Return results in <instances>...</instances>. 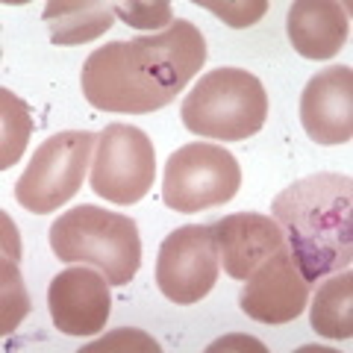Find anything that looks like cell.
I'll return each mask as SVG.
<instances>
[{
  "instance_id": "cell-1",
  "label": "cell",
  "mask_w": 353,
  "mask_h": 353,
  "mask_svg": "<svg viewBox=\"0 0 353 353\" xmlns=\"http://www.w3.org/2000/svg\"><path fill=\"white\" fill-rule=\"evenodd\" d=\"M206 62V39L192 21L176 18L157 36L109 41L85 59L83 94L101 112L148 115L168 106Z\"/></svg>"
},
{
  "instance_id": "cell-2",
  "label": "cell",
  "mask_w": 353,
  "mask_h": 353,
  "mask_svg": "<svg viewBox=\"0 0 353 353\" xmlns=\"http://www.w3.org/2000/svg\"><path fill=\"white\" fill-rule=\"evenodd\" d=\"M274 221L285 248L312 285L353 259V180L347 174L303 176L274 197Z\"/></svg>"
},
{
  "instance_id": "cell-3",
  "label": "cell",
  "mask_w": 353,
  "mask_h": 353,
  "mask_svg": "<svg viewBox=\"0 0 353 353\" xmlns=\"http://www.w3.org/2000/svg\"><path fill=\"white\" fill-rule=\"evenodd\" d=\"M50 248L59 262L94 265L109 285H127L141 265L136 221L92 203L74 206L53 221Z\"/></svg>"
},
{
  "instance_id": "cell-4",
  "label": "cell",
  "mask_w": 353,
  "mask_h": 353,
  "mask_svg": "<svg viewBox=\"0 0 353 353\" xmlns=\"http://www.w3.org/2000/svg\"><path fill=\"white\" fill-rule=\"evenodd\" d=\"M180 115L194 136L245 141L256 136L268 118V94L259 77L245 68H215L194 83Z\"/></svg>"
},
{
  "instance_id": "cell-5",
  "label": "cell",
  "mask_w": 353,
  "mask_h": 353,
  "mask_svg": "<svg viewBox=\"0 0 353 353\" xmlns=\"http://www.w3.org/2000/svg\"><path fill=\"white\" fill-rule=\"evenodd\" d=\"M97 136L85 130H65L41 141L27 171L15 185V201L36 215H48L80 192Z\"/></svg>"
},
{
  "instance_id": "cell-6",
  "label": "cell",
  "mask_w": 353,
  "mask_h": 353,
  "mask_svg": "<svg viewBox=\"0 0 353 353\" xmlns=\"http://www.w3.org/2000/svg\"><path fill=\"white\" fill-rule=\"evenodd\" d=\"M241 185L239 159L206 141H192L171 153L162 176V201L176 212H201L233 201Z\"/></svg>"
},
{
  "instance_id": "cell-7",
  "label": "cell",
  "mask_w": 353,
  "mask_h": 353,
  "mask_svg": "<svg viewBox=\"0 0 353 353\" xmlns=\"http://www.w3.org/2000/svg\"><path fill=\"white\" fill-rule=\"evenodd\" d=\"M157 176V150L145 130L109 124L97 136L92 162V189L118 206H132L150 192Z\"/></svg>"
},
{
  "instance_id": "cell-8",
  "label": "cell",
  "mask_w": 353,
  "mask_h": 353,
  "mask_svg": "<svg viewBox=\"0 0 353 353\" xmlns=\"http://www.w3.org/2000/svg\"><path fill=\"white\" fill-rule=\"evenodd\" d=\"M218 248L212 227L189 224L165 236L157 256V285L171 303L189 306L212 292L218 280Z\"/></svg>"
},
{
  "instance_id": "cell-9",
  "label": "cell",
  "mask_w": 353,
  "mask_h": 353,
  "mask_svg": "<svg viewBox=\"0 0 353 353\" xmlns=\"http://www.w3.org/2000/svg\"><path fill=\"white\" fill-rule=\"evenodd\" d=\"M309 301V283L289 248H280L245 280L239 306L248 318L259 324H289L303 312Z\"/></svg>"
},
{
  "instance_id": "cell-10",
  "label": "cell",
  "mask_w": 353,
  "mask_h": 353,
  "mask_svg": "<svg viewBox=\"0 0 353 353\" xmlns=\"http://www.w3.org/2000/svg\"><path fill=\"white\" fill-rule=\"evenodd\" d=\"M48 309L59 333L77 339L97 336L112 309L109 280L101 271H88L85 265H71L50 280Z\"/></svg>"
},
{
  "instance_id": "cell-11",
  "label": "cell",
  "mask_w": 353,
  "mask_h": 353,
  "mask_svg": "<svg viewBox=\"0 0 353 353\" xmlns=\"http://www.w3.org/2000/svg\"><path fill=\"white\" fill-rule=\"evenodd\" d=\"M301 124L315 145H345L353 139L350 65H330L306 83L301 94Z\"/></svg>"
},
{
  "instance_id": "cell-12",
  "label": "cell",
  "mask_w": 353,
  "mask_h": 353,
  "mask_svg": "<svg viewBox=\"0 0 353 353\" xmlns=\"http://www.w3.org/2000/svg\"><path fill=\"white\" fill-rule=\"evenodd\" d=\"M209 227H212L218 259L224 262L227 277L233 280H248L265 259L285 248L280 224L259 212H236L212 221Z\"/></svg>"
},
{
  "instance_id": "cell-13",
  "label": "cell",
  "mask_w": 353,
  "mask_h": 353,
  "mask_svg": "<svg viewBox=\"0 0 353 353\" xmlns=\"http://www.w3.org/2000/svg\"><path fill=\"white\" fill-rule=\"evenodd\" d=\"M292 48L303 59H333L347 44V12L333 0H297L285 18Z\"/></svg>"
},
{
  "instance_id": "cell-14",
  "label": "cell",
  "mask_w": 353,
  "mask_h": 353,
  "mask_svg": "<svg viewBox=\"0 0 353 353\" xmlns=\"http://www.w3.org/2000/svg\"><path fill=\"white\" fill-rule=\"evenodd\" d=\"M44 24L53 44H85L112 27L115 3L101 0H50L44 6Z\"/></svg>"
},
{
  "instance_id": "cell-15",
  "label": "cell",
  "mask_w": 353,
  "mask_h": 353,
  "mask_svg": "<svg viewBox=\"0 0 353 353\" xmlns=\"http://www.w3.org/2000/svg\"><path fill=\"white\" fill-rule=\"evenodd\" d=\"M312 330L324 339L353 336V274L341 271L318 285L312 301Z\"/></svg>"
},
{
  "instance_id": "cell-16",
  "label": "cell",
  "mask_w": 353,
  "mask_h": 353,
  "mask_svg": "<svg viewBox=\"0 0 353 353\" xmlns=\"http://www.w3.org/2000/svg\"><path fill=\"white\" fill-rule=\"evenodd\" d=\"M18 239L15 245L9 248V236L3 233V259H0V280H3V289H0V333L9 336L12 330L24 321L27 312H30V297L24 292V283H21V274H18Z\"/></svg>"
},
{
  "instance_id": "cell-17",
  "label": "cell",
  "mask_w": 353,
  "mask_h": 353,
  "mask_svg": "<svg viewBox=\"0 0 353 353\" xmlns=\"http://www.w3.org/2000/svg\"><path fill=\"white\" fill-rule=\"evenodd\" d=\"M0 103H3V132H0V168L9 171L21 159L27 148V139L32 132V118L21 97H15L9 88L0 92Z\"/></svg>"
},
{
  "instance_id": "cell-18",
  "label": "cell",
  "mask_w": 353,
  "mask_h": 353,
  "mask_svg": "<svg viewBox=\"0 0 353 353\" xmlns=\"http://www.w3.org/2000/svg\"><path fill=\"white\" fill-rule=\"evenodd\" d=\"M115 18H121L124 24L136 27V30H159V27H171V3L168 0H130V3H115Z\"/></svg>"
},
{
  "instance_id": "cell-19",
  "label": "cell",
  "mask_w": 353,
  "mask_h": 353,
  "mask_svg": "<svg viewBox=\"0 0 353 353\" xmlns=\"http://www.w3.org/2000/svg\"><path fill=\"white\" fill-rule=\"evenodd\" d=\"M203 9H209V12H215L224 24L230 27H250L256 24V21L265 15V9H268V3L265 0H239V3H230V0H197Z\"/></svg>"
},
{
  "instance_id": "cell-20",
  "label": "cell",
  "mask_w": 353,
  "mask_h": 353,
  "mask_svg": "<svg viewBox=\"0 0 353 353\" xmlns=\"http://www.w3.org/2000/svg\"><path fill=\"white\" fill-rule=\"evenodd\" d=\"M97 350H148V353H159V341L141 333V330H132V327H121V330H112L106 333L101 341L94 345H85L80 353H97Z\"/></svg>"
},
{
  "instance_id": "cell-21",
  "label": "cell",
  "mask_w": 353,
  "mask_h": 353,
  "mask_svg": "<svg viewBox=\"0 0 353 353\" xmlns=\"http://www.w3.org/2000/svg\"><path fill=\"white\" fill-rule=\"evenodd\" d=\"M233 347H236V350H248V347H250V350H256V353H265V347H262L253 336H227V339H218L209 350L218 353V350H233Z\"/></svg>"
}]
</instances>
